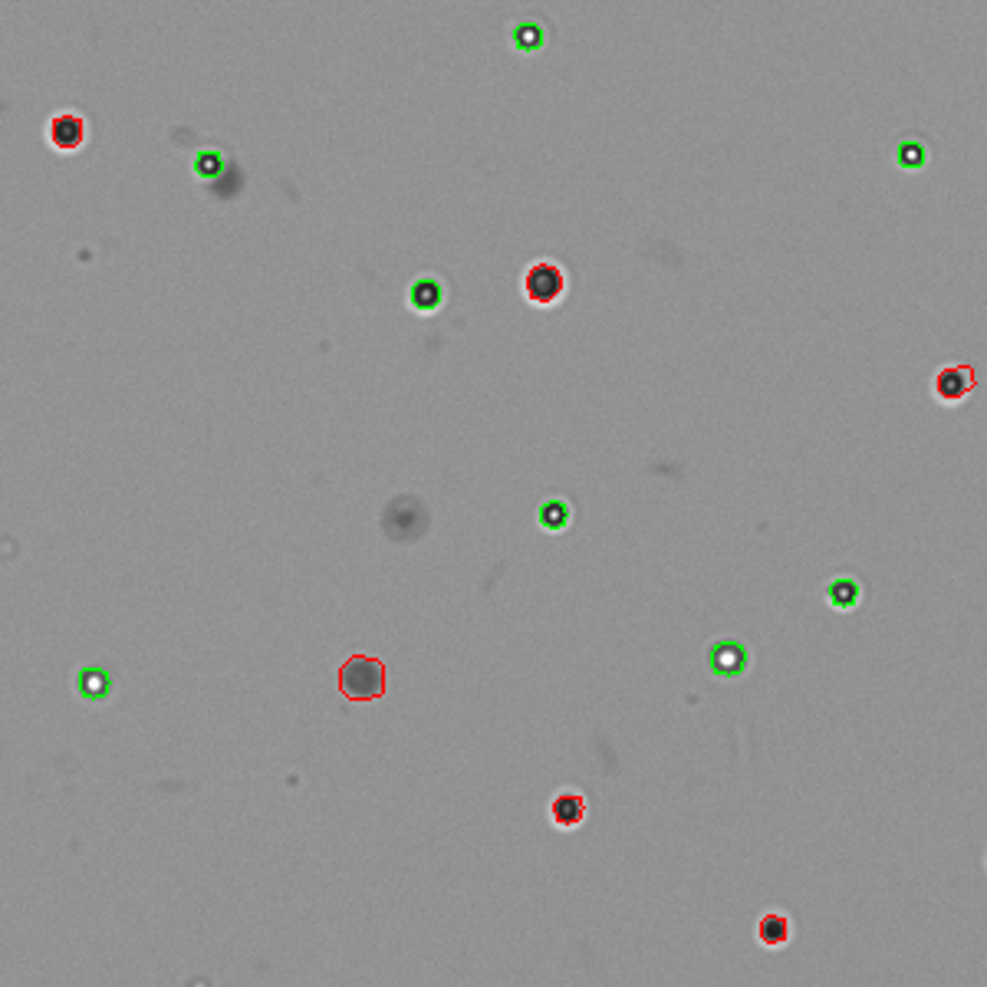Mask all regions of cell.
Segmentation results:
<instances>
[{"mask_svg":"<svg viewBox=\"0 0 987 987\" xmlns=\"http://www.w3.org/2000/svg\"><path fill=\"white\" fill-rule=\"evenodd\" d=\"M705 665L714 678L734 682V678L747 675V668H751V652L737 639H714L705 649Z\"/></svg>","mask_w":987,"mask_h":987,"instance_id":"cell-4","label":"cell"},{"mask_svg":"<svg viewBox=\"0 0 987 987\" xmlns=\"http://www.w3.org/2000/svg\"><path fill=\"white\" fill-rule=\"evenodd\" d=\"M510 40H514L517 53H537L543 43H547V30H543V24H537V20H520L514 33H510Z\"/></svg>","mask_w":987,"mask_h":987,"instance_id":"cell-14","label":"cell"},{"mask_svg":"<svg viewBox=\"0 0 987 987\" xmlns=\"http://www.w3.org/2000/svg\"><path fill=\"white\" fill-rule=\"evenodd\" d=\"M537 524L547 533H563L573 524V507L566 504L563 497H550V501H543L537 510Z\"/></svg>","mask_w":987,"mask_h":987,"instance_id":"cell-13","label":"cell"},{"mask_svg":"<svg viewBox=\"0 0 987 987\" xmlns=\"http://www.w3.org/2000/svg\"><path fill=\"white\" fill-rule=\"evenodd\" d=\"M524 297L533 306H553L566 293V270L557 260H537L524 274Z\"/></svg>","mask_w":987,"mask_h":987,"instance_id":"cell-3","label":"cell"},{"mask_svg":"<svg viewBox=\"0 0 987 987\" xmlns=\"http://www.w3.org/2000/svg\"><path fill=\"white\" fill-rule=\"evenodd\" d=\"M73 688L86 705H102V701H109L112 688H116V678H112L109 668H102V665H83V668H76Z\"/></svg>","mask_w":987,"mask_h":987,"instance_id":"cell-6","label":"cell"},{"mask_svg":"<svg viewBox=\"0 0 987 987\" xmlns=\"http://www.w3.org/2000/svg\"><path fill=\"white\" fill-rule=\"evenodd\" d=\"M47 142L63 155L83 149V142H86L83 116H76V112H60V116H53L50 126H47Z\"/></svg>","mask_w":987,"mask_h":987,"instance_id":"cell-7","label":"cell"},{"mask_svg":"<svg viewBox=\"0 0 987 987\" xmlns=\"http://www.w3.org/2000/svg\"><path fill=\"white\" fill-rule=\"evenodd\" d=\"M224 165L228 162H224V155L218 149H201L195 155V162H191V172H195V178H201V181H214L224 172Z\"/></svg>","mask_w":987,"mask_h":987,"instance_id":"cell-15","label":"cell"},{"mask_svg":"<svg viewBox=\"0 0 987 987\" xmlns=\"http://www.w3.org/2000/svg\"><path fill=\"white\" fill-rule=\"evenodd\" d=\"M408 303H412L415 313L431 316L435 310H441V303H445V287H441L438 277H418L412 287H408Z\"/></svg>","mask_w":987,"mask_h":987,"instance_id":"cell-10","label":"cell"},{"mask_svg":"<svg viewBox=\"0 0 987 987\" xmlns=\"http://www.w3.org/2000/svg\"><path fill=\"white\" fill-rule=\"evenodd\" d=\"M826 603L839 612H853L862 603V583L856 576H836L826 583Z\"/></svg>","mask_w":987,"mask_h":987,"instance_id":"cell-12","label":"cell"},{"mask_svg":"<svg viewBox=\"0 0 987 987\" xmlns=\"http://www.w3.org/2000/svg\"><path fill=\"white\" fill-rule=\"evenodd\" d=\"M547 813H550V823L557 826V830H580V826L586 823V797L583 793L563 790L550 800Z\"/></svg>","mask_w":987,"mask_h":987,"instance_id":"cell-8","label":"cell"},{"mask_svg":"<svg viewBox=\"0 0 987 987\" xmlns=\"http://www.w3.org/2000/svg\"><path fill=\"white\" fill-rule=\"evenodd\" d=\"M382 530H385V537H392L399 543H412L428 530V507L412 494L395 497L382 514Z\"/></svg>","mask_w":987,"mask_h":987,"instance_id":"cell-2","label":"cell"},{"mask_svg":"<svg viewBox=\"0 0 987 987\" xmlns=\"http://www.w3.org/2000/svg\"><path fill=\"white\" fill-rule=\"evenodd\" d=\"M892 158H895V168H902V172H922L928 165V158H932V149H928V142L922 135H902V139L895 142Z\"/></svg>","mask_w":987,"mask_h":987,"instance_id":"cell-9","label":"cell"},{"mask_svg":"<svg viewBox=\"0 0 987 987\" xmlns=\"http://www.w3.org/2000/svg\"><path fill=\"white\" fill-rule=\"evenodd\" d=\"M336 688L339 695L353 705H369V701L385 698L389 691V668L376 655H349L336 672Z\"/></svg>","mask_w":987,"mask_h":987,"instance_id":"cell-1","label":"cell"},{"mask_svg":"<svg viewBox=\"0 0 987 987\" xmlns=\"http://www.w3.org/2000/svg\"><path fill=\"white\" fill-rule=\"evenodd\" d=\"M757 941L764 948H787L790 945V918L784 912H764L757 918Z\"/></svg>","mask_w":987,"mask_h":987,"instance_id":"cell-11","label":"cell"},{"mask_svg":"<svg viewBox=\"0 0 987 987\" xmlns=\"http://www.w3.org/2000/svg\"><path fill=\"white\" fill-rule=\"evenodd\" d=\"M974 382H978V376H974L971 366H961V362L958 366H945L935 376V399L945 405L964 402L974 392Z\"/></svg>","mask_w":987,"mask_h":987,"instance_id":"cell-5","label":"cell"}]
</instances>
